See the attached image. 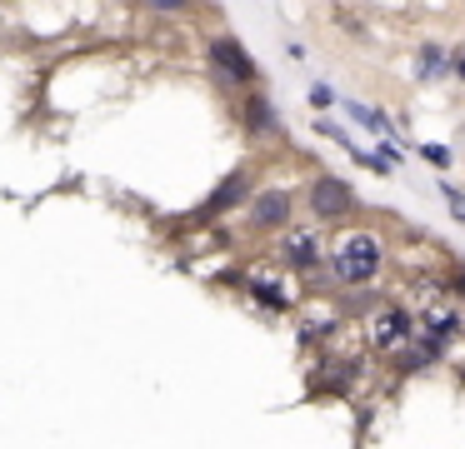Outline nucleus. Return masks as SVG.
<instances>
[{
	"instance_id": "0eeeda50",
	"label": "nucleus",
	"mask_w": 465,
	"mask_h": 449,
	"mask_svg": "<svg viewBox=\"0 0 465 449\" xmlns=\"http://www.w3.org/2000/svg\"><path fill=\"white\" fill-rule=\"evenodd\" d=\"M255 195V175H251V170H231V175H225L221 180V185H215L211 190V200H205V205H201V215H225V210H235V205H245V200H251Z\"/></svg>"
},
{
	"instance_id": "f257e3e1",
	"label": "nucleus",
	"mask_w": 465,
	"mask_h": 449,
	"mask_svg": "<svg viewBox=\"0 0 465 449\" xmlns=\"http://www.w3.org/2000/svg\"><path fill=\"white\" fill-rule=\"evenodd\" d=\"M385 259H391V249H385V239L375 235V229H341V235L325 245V269H331V279H335V295H341V289L381 285Z\"/></svg>"
},
{
	"instance_id": "423d86ee",
	"label": "nucleus",
	"mask_w": 465,
	"mask_h": 449,
	"mask_svg": "<svg viewBox=\"0 0 465 449\" xmlns=\"http://www.w3.org/2000/svg\"><path fill=\"white\" fill-rule=\"evenodd\" d=\"M211 70H215V80H221L225 90H251L255 80H261L255 60L245 55V45L235 35H215L211 40Z\"/></svg>"
},
{
	"instance_id": "9b49d317",
	"label": "nucleus",
	"mask_w": 465,
	"mask_h": 449,
	"mask_svg": "<svg viewBox=\"0 0 465 449\" xmlns=\"http://www.w3.org/2000/svg\"><path fill=\"white\" fill-rule=\"evenodd\" d=\"M415 75H425V80H435V75H445V45H420V55H415Z\"/></svg>"
},
{
	"instance_id": "9d476101",
	"label": "nucleus",
	"mask_w": 465,
	"mask_h": 449,
	"mask_svg": "<svg viewBox=\"0 0 465 449\" xmlns=\"http://www.w3.org/2000/svg\"><path fill=\"white\" fill-rule=\"evenodd\" d=\"M345 115L355 120V125H365V130H375V135H395L391 130V120L381 115V110H371V105H361V100H345Z\"/></svg>"
},
{
	"instance_id": "f8f14e48",
	"label": "nucleus",
	"mask_w": 465,
	"mask_h": 449,
	"mask_svg": "<svg viewBox=\"0 0 465 449\" xmlns=\"http://www.w3.org/2000/svg\"><path fill=\"white\" fill-rule=\"evenodd\" d=\"M195 0H141V10H151V15H185Z\"/></svg>"
},
{
	"instance_id": "dca6fc26",
	"label": "nucleus",
	"mask_w": 465,
	"mask_h": 449,
	"mask_svg": "<svg viewBox=\"0 0 465 449\" xmlns=\"http://www.w3.org/2000/svg\"><path fill=\"white\" fill-rule=\"evenodd\" d=\"M450 295L465 299V269H455V275H450Z\"/></svg>"
},
{
	"instance_id": "7ed1b4c3",
	"label": "nucleus",
	"mask_w": 465,
	"mask_h": 449,
	"mask_svg": "<svg viewBox=\"0 0 465 449\" xmlns=\"http://www.w3.org/2000/svg\"><path fill=\"white\" fill-rule=\"evenodd\" d=\"M305 210H311L315 225H341V220L355 215V185L345 175L321 170V175H311V185H305Z\"/></svg>"
},
{
	"instance_id": "20e7f679",
	"label": "nucleus",
	"mask_w": 465,
	"mask_h": 449,
	"mask_svg": "<svg viewBox=\"0 0 465 449\" xmlns=\"http://www.w3.org/2000/svg\"><path fill=\"white\" fill-rule=\"evenodd\" d=\"M325 245H331V239H321L315 229L291 225V229H281V245H275V259H281V265L291 269V275L311 279V275H321V269H325Z\"/></svg>"
},
{
	"instance_id": "f3484780",
	"label": "nucleus",
	"mask_w": 465,
	"mask_h": 449,
	"mask_svg": "<svg viewBox=\"0 0 465 449\" xmlns=\"http://www.w3.org/2000/svg\"><path fill=\"white\" fill-rule=\"evenodd\" d=\"M450 65H455V75H460V85H465V45L455 50V60H450Z\"/></svg>"
},
{
	"instance_id": "39448f33",
	"label": "nucleus",
	"mask_w": 465,
	"mask_h": 449,
	"mask_svg": "<svg viewBox=\"0 0 465 449\" xmlns=\"http://www.w3.org/2000/svg\"><path fill=\"white\" fill-rule=\"evenodd\" d=\"M245 220H251L255 235H281V229L295 225V195L281 185H265L245 200Z\"/></svg>"
},
{
	"instance_id": "6e6552de",
	"label": "nucleus",
	"mask_w": 465,
	"mask_h": 449,
	"mask_svg": "<svg viewBox=\"0 0 465 449\" xmlns=\"http://www.w3.org/2000/svg\"><path fill=\"white\" fill-rule=\"evenodd\" d=\"M241 289L255 299V305H265V315H291L295 309V289L275 285V279H265V275H245Z\"/></svg>"
},
{
	"instance_id": "2eb2a0df",
	"label": "nucleus",
	"mask_w": 465,
	"mask_h": 449,
	"mask_svg": "<svg viewBox=\"0 0 465 449\" xmlns=\"http://www.w3.org/2000/svg\"><path fill=\"white\" fill-rule=\"evenodd\" d=\"M375 155H381V160H385V165H391V170H395V165H401V150H395V145H391V135H385V140H381V150H375Z\"/></svg>"
},
{
	"instance_id": "4468645a",
	"label": "nucleus",
	"mask_w": 465,
	"mask_h": 449,
	"mask_svg": "<svg viewBox=\"0 0 465 449\" xmlns=\"http://www.w3.org/2000/svg\"><path fill=\"white\" fill-rule=\"evenodd\" d=\"M311 105H315V110H331V105H335V90H331V85H315V90H311Z\"/></svg>"
},
{
	"instance_id": "ddd939ff",
	"label": "nucleus",
	"mask_w": 465,
	"mask_h": 449,
	"mask_svg": "<svg viewBox=\"0 0 465 449\" xmlns=\"http://www.w3.org/2000/svg\"><path fill=\"white\" fill-rule=\"evenodd\" d=\"M420 155L430 160L435 170H450V150H445V145H420Z\"/></svg>"
},
{
	"instance_id": "f03ea898",
	"label": "nucleus",
	"mask_w": 465,
	"mask_h": 449,
	"mask_svg": "<svg viewBox=\"0 0 465 449\" xmlns=\"http://www.w3.org/2000/svg\"><path fill=\"white\" fill-rule=\"evenodd\" d=\"M361 339H365V355L371 359L401 355V349L415 339V309L405 305L401 295H385L381 305L361 319Z\"/></svg>"
},
{
	"instance_id": "1a4fd4ad",
	"label": "nucleus",
	"mask_w": 465,
	"mask_h": 449,
	"mask_svg": "<svg viewBox=\"0 0 465 449\" xmlns=\"http://www.w3.org/2000/svg\"><path fill=\"white\" fill-rule=\"evenodd\" d=\"M241 120H245V130H251V135H275V130H281V120H275V105L261 95V90H251V95H245Z\"/></svg>"
}]
</instances>
